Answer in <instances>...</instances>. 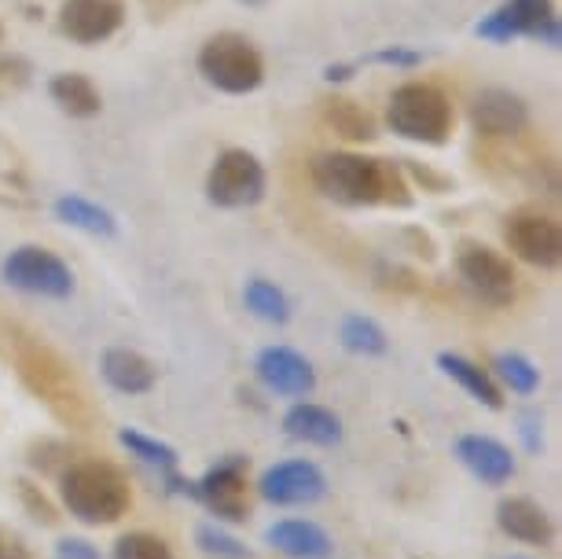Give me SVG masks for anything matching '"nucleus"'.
Listing matches in <instances>:
<instances>
[{"label": "nucleus", "instance_id": "nucleus-1", "mask_svg": "<svg viewBox=\"0 0 562 559\" xmlns=\"http://www.w3.org/2000/svg\"><path fill=\"white\" fill-rule=\"evenodd\" d=\"M316 192L342 206H408V181L394 163L364 158L353 152H324L313 158Z\"/></svg>", "mask_w": 562, "mask_h": 559}, {"label": "nucleus", "instance_id": "nucleus-2", "mask_svg": "<svg viewBox=\"0 0 562 559\" xmlns=\"http://www.w3.org/2000/svg\"><path fill=\"white\" fill-rule=\"evenodd\" d=\"M63 504L74 519L89 526H111L119 523L133 504L130 479L122 468L108 460H78L59 474Z\"/></svg>", "mask_w": 562, "mask_h": 559}, {"label": "nucleus", "instance_id": "nucleus-3", "mask_svg": "<svg viewBox=\"0 0 562 559\" xmlns=\"http://www.w3.org/2000/svg\"><path fill=\"white\" fill-rule=\"evenodd\" d=\"M386 122H390V130L397 136H405V141L438 147L449 141V133H452V103L438 86L408 81V86L394 89V97H390Z\"/></svg>", "mask_w": 562, "mask_h": 559}, {"label": "nucleus", "instance_id": "nucleus-4", "mask_svg": "<svg viewBox=\"0 0 562 559\" xmlns=\"http://www.w3.org/2000/svg\"><path fill=\"white\" fill-rule=\"evenodd\" d=\"M199 74L228 97H247L265 81V59L243 34H214L199 52Z\"/></svg>", "mask_w": 562, "mask_h": 559}, {"label": "nucleus", "instance_id": "nucleus-5", "mask_svg": "<svg viewBox=\"0 0 562 559\" xmlns=\"http://www.w3.org/2000/svg\"><path fill=\"white\" fill-rule=\"evenodd\" d=\"M19 376H23V383L34 390L59 420H67V424H85V416H89L85 390L78 387V379L70 376V368L63 365L56 354L30 346V350L19 354Z\"/></svg>", "mask_w": 562, "mask_h": 559}, {"label": "nucleus", "instance_id": "nucleus-6", "mask_svg": "<svg viewBox=\"0 0 562 559\" xmlns=\"http://www.w3.org/2000/svg\"><path fill=\"white\" fill-rule=\"evenodd\" d=\"M0 277H4L8 288L37 294V299H70L74 291V272L67 261L34 244L12 250L0 266Z\"/></svg>", "mask_w": 562, "mask_h": 559}, {"label": "nucleus", "instance_id": "nucleus-7", "mask_svg": "<svg viewBox=\"0 0 562 559\" xmlns=\"http://www.w3.org/2000/svg\"><path fill=\"white\" fill-rule=\"evenodd\" d=\"M265 195V166L243 147H228L206 174V199L221 210H247Z\"/></svg>", "mask_w": 562, "mask_h": 559}, {"label": "nucleus", "instance_id": "nucleus-8", "mask_svg": "<svg viewBox=\"0 0 562 559\" xmlns=\"http://www.w3.org/2000/svg\"><path fill=\"white\" fill-rule=\"evenodd\" d=\"M247 457H225L210 468L203 479L192 482V497L203 501L217 519L243 523L250 515V482H247Z\"/></svg>", "mask_w": 562, "mask_h": 559}, {"label": "nucleus", "instance_id": "nucleus-9", "mask_svg": "<svg viewBox=\"0 0 562 559\" xmlns=\"http://www.w3.org/2000/svg\"><path fill=\"white\" fill-rule=\"evenodd\" d=\"M504 239L515 250V258H522L533 269H559L562 261V228L551 214L540 210H515L504 221Z\"/></svg>", "mask_w": 562, "mask_h": 559}, {"label": "nucleus", "instance_id": "nucleus-10", "mask_svg": "<svg viewBox=\"0 0 562 559\" xmlns=\"http://www.w3.org/2000/svg\"><path fill=\"white\" fill-rule=\"evenodd\" d=\"M456 266H460L463 283L479 294L482 302H490V305H512L515 302L518 277H515V266L501 255V250L482 247V244H463Z\"/></svg>", "mask_w": 562, "mask_h": 559}, {"label": "nucleus", "instance_id": "nucleus-11", "mask_svg": "<svg viewBox=\"0 0 562 559\" xmlns=\"http://www.w3.org/2000/svg\"><path fill=\"white\" fill-rule=\"evenodd\" d=\"M327 490L324 471L316 468L313 460H283L272 463L269 471L261 474L258 493L276 508H299V504H313L321 501Z\"/></svg>", "mask_w": 562, "mask_h": 559}, {"label": "nucleus", "instance_id": "nucleus-12", "mask_svg": "<svg viewBox=\"0 0 562 559\" xmlns=\"http://www.w3.org/2000/svg\"><path fill=\"white\" fill-rule=\"evenodd\" d=\"M125 23L122 0H63L59 4V34L74 45H100L114 37Z\"/></svg>", "mask_w": 562, "mask_h": 559}, {"label": "nucleus", "instance_id": "nucleus-13", "mask_svg": "<svg viewBox=\"0 0 562 559\" xmlns=\"http://www.w3.org/2000/svg\"><path fill=\"white\" fill-rule=\"evenodd\" d=\"M254 368H258L261 383L280 398H310L316 390L313 365L299 350H291V346H265Z\"/></svg>", "mask_w": 562, "mask_h": 559}, {"label": "nucleus", "instance_id": "nucleus-14", "mask_svg": "<svg viewBox=\"0 0 562 559\" xmlns=\"http://www.w3.org/2000/svg\"><path fill=\"white\" fill-rule=\"evenodd\" d=\"M471 125L482 136H515L529 125V108L507 89H482L471 103Z\"/></svg>", "mask_w": 562, "mask_h": 559}, {"label": "nucleus", "instance_id": "nucleus-15", "mask_svg": "<svg viewBox=\"0 0 562 559\" xmlns=\"http://www.w3.org/2000/svg\"><path fill=\"white\" fill-rule=\"evenodd\" d=\"M456 457L467 471L474 474L485 487H504L515 474V457L504 441H496L490 435H463L456 441Z\"/></svg>", "mask_w": 562, "mask_h": 559}, {"label": "nucleus", "instance_id": "nucleus-16", "mask_svg": "<svg viewBox=\"0 0 562 559\" xmlns=\"http://www.w3.org/2000/svg\"><path fill=\"white\" fill-rule=\"evenodd\" d=\"M265 541H269L276 552H283L288 559H331L335 541L331 534L324 530L321 523L313 519H280L265 530Z\"/></svg>", "mask_w": 562, "mask_h": 559}, {"label": "nucleus", "instance_id": "nucleus-17", "mask_svg": "<svg viewBox=\"0 0 562 559\" xmlns=\"http://www.w3.org/2000/svg\"><path fill=\"white\" fill-rule=\"evenodd\" d=\"M496 523H501V530L507 537H515L522 545H548L555 537L551 515L529 497H504L496 504Z\"/></svg>", "mask_w": 562, "mask_h": 559}, {"label": "nucleus", "instance_id": "nucleus-18", "mask_svg": "<svg viewBox=\"0 0 562 559\" xmlns=\"http://www.w3.org/2000/svg\"><path fill=\"white\" fill-rule=\"evenodd\" d=\"M283 431H288L294 441H305V446H321V449H331V446L342 441V420H338L331 409L313 405V402L291 405L288 416H283Z\"/></svg>", "mask_w": 562, "mask_h": 559}, {"label": "nucleus", "instance_id": "nucleus-19", "mask_svg": "<svg viewBox=\"0 0 562 559\" xmlns=\"http://www.w3.org/2000/svg\"><path fill=\"white\" fill-rule=\"evenodd\" d=\"M100 372L119 394H147L158 379L155 365L147 361L144 354L130 350V346H111V350H103Z\"/></svg>", "mask_w": 562, "mask_h": 559}, {"label": "nucleus", "instance_id": "nucleus-20", "mask_svg": "<svg viewBox=\"0 0 562 559\" xmlns=\"http://www.w3.org/2000/svg\"><path fill=\"white\" fill-rule=\"evenodd\" d=\"M438 368L452 379L456 387H463L479 405L493 409V413L496 409H504V390L482 365L467 361V357H460V354H438Z\"/></svg>", "mask_w": 562, "mask_h": 559}, {"label": "nucleus", "instance_id": "nucleus-21", "mask_svg": "<svg viewBox=\"0 0 562 559\" xmlns=\"http://www.w3.org/2000/svg\"><path fill=\"white\" fill-rule=\"evenodd\" d=\"M507 19L515 23L518 37H533L540 45H559V19L551 0H507L504 4Z\"/></svg>", "mask_w": 562, "mask_h": 559}, {"label": "nucleus", "instance_id": "nucleus-22", "mask_svg": "<svg viewBox=\"0 0 562 559\" xmlns=\"http://www.w3.org/2000/svg\"><path fill=\"white\" fill-rule=\"evenodd\" d=\"M52 214H56L63 225L81 228V232H89V236H114V232H119V221H114L111 210L92 203V199H85V195H59L56 203H52Z\"/></svg>", "mask_w": 562, "mask_h": 559}, {"label": "nucleus", "instance_id": "nucleus-23", "mask_svg": "<svg viewBox=\"0 0 562 559\" xmlns=\"http://www.w3.org/2000/svg\"><path fill=\"white\" fill-rule=\"evenodd\" d=\"M52 100L59 103V111H67L70 119H92V114H100L103 100H100V89L92 86V78H85V74H56L52 78Z\"/></svg>", "mask_w": 562, "mask_h": 559}, {"label": "nucleus", "instance_id": "nucleus-24", "mask_svg": "<svg viewBox=\"0 0 562 559\" xmlns=\"http://www.w3.org/2000/svg\"><path fill=\"white\" fill-rule=\"evenodd\" d=\"M324 122L331 125L338 136H346V141H375V119L360 108L357 100H346V97H331L324 100Z\"/></svg>", "mask_w": 562, "mask_h": 559}, {"label": "nucleus", "instance_id": "nucleus-25", "mask_svg": "<svg viewBox=\"0 0 562 559\" xmlns=\"http://www.w3.org/2000/svg\"><path fill=\"white\" fill-rule=\"evenodd\" d=\"M338 339H342V346L349 354H360V357H379V354L390 350L386 332L364 313L342 316V324H338Z\"/></svg>", "mask_w": 562, "mask_h": 559}, {"label": "nucleus", "instance_id": "nucleus-26", "mask_svg": "<svg viewBox=\"0 0 562 559\" xmlns=\"http://www.w3.org/2000/svg\"><path fill=\"white\" fill-rule=\"evenodd\" d=\"M243 302H247V310L265 324L291 321V299L283 294V288H276L272 280H261V277L250 280L247 288H243Z\"/></svg>", "mask_w": 562, "mask_h": 559}, {"label": "nucleus", "instance_id": "nucleus-27", "mask_svg": "<svg viewBox=\"0 0 562 559\" xmlns=\"http://www.w3.org/2000/svg\"><path fill=\"white\" fill-rule=\"evenodd\" d=\"M493 368H496V379H501V383L512 390V394H522V398L537 394L540 368L529 361L526 354H501L493 361Z\"/></svg>", "mask_w": 562, "mask_h": 559}, {"label": "nucleus", "instance_id": "nucleus-28", "mask_svg": "<svg viewBox=\"0 0 562 559\" xmlns=\"http://www.w3.org/2000/svg\"><path fill=\"white\" fill-rule=\"evenodd\" d=\"M119 441L125 449L133 452V457H140L144 463H151V468H162L173 474L177 471V449L173 446H166V441H158L151 435H144V431H133V427H122L119 431Z\"/></svg>", "mask_w": 562, "mask_h": 559}, {"label": "nucleus", "instance_id": "nucleus-29", "mask_svg": "<svg viewBox=\"0 0 562 559\" xmlns=\"http://www.w3.org/2000/svg\"><path fill=\"white\" fill-rule=\"evenodd\" d=\"M114 559H173V548H169L158 534L136 530V534L119 537V545H114Z\"/></svg>", "mask_w": 562, "mask_h": 559}, {"label": "nucleus", "instance_id": "nucleus-30", "mask_svg": "<svg viewBox=\"0 0 562 559\" xmlns=\"http://www.w3.org/2000/svg\"><path fill=\"white\" fill-rule=\"evenodd\" d=\"M195 541H199V548H203L206 556H217V559H250V548L239 541V537H232V534H225L221 526H214V523H203L195 530Z\"/></svg>", "mask_w": 562, "mask_h": 559}, {"label": "nucleus", "instance_id": "nucleus-31", "mask_svg": "<svg viewBox=\"0 0 562 559\" xmlns=\"http://www.w3.org/2000/svg\"><path fill=\"white\" fill-rule=\"evenodd\" d=\"M474 34L485 37V41H493V45H507V41H515V37H518V30H515L512 19H507L504 8H496L493 15H485L482 23L474 26Z\"/></svg>", "mask_w": 562, "mask_h": 559}, {"label": "nucleus", "instance_id": "nucleus-32", "mask_svg": "<svg viewBox=\"0 0 562 559\" xmlns=\"http://www.w3.org/2000/svg\"><path fill=\"white\" fill-rule=\"evenodd\" d=\"M15 487H19V497H23V504H26V508H30V515H34L37 523H45V526L59 523L56 508H52V504H48V497H45V493H37V487H34V482L19 479Z\"/></svg>", "mask_w": 562, "mask_h": 559}, {"label": "nucleus", "instance_id": "nucleus-33", "mask_svg": "<svg viewBox=\"0 0 562 559\" xmlns=\"http://www.w3.org/2000/svg\"><path fill=\"white\" fill-rule=\"evenodd\" d=\"M364 63H383V67H416L423 63L419 52H408V48H383V52H371Z\"/></svg>", "mask_w": 562, "mask_h": 559}, {"label": "nucleus", "instance_id": "nucleus-34", "mask_svg": "<svg viewBox=\"0 0 562 559\" xmlns=\"http://www.w3.org/2000/svg\"><path fill=\"white\" fill-rule=\"evenodd\" d=\"M56 559H100V552L85 537H63L56 545Z\"/></svg>", "mask_w": 562, "mask_h": 559}, {"label": "nucleus", "instance_id": "nucleus-35", "mask_svg": "<svg viewBox=\"0 0 562 559\" xmlns=\"http://www.w3.org/2000/svg\"><path fill=\"white\" fill-rule=\"evenodd\" d=\"M0 559H34V552L23 545V537L0 530Z\"/></svg>", "mask_w": 562, "mask_h": 559}, {"label": "nucleus", "instance_id": "nucleus-36", "mask_svg": "<svg viewBox=\"0 0 562 559\" xmlns=\"http://www.w3.org/2000/svg\"><path fill=\"white\" fill-rule=\"evenodd\" d=\"M243 4H261V0H243Z\"/></svg>", "mask_w": 562, "mask_h": 559}, {"label": "nucleus", "instance_id": "nucleus-37", "mask_svg": "<svg viewBox=\"0 0 562 559\" xmlns=\"http://www.w3.org/2000/svg\"><path fill=\"white\" fill-rule=\"evenodd\" d=\"M512 559H522V556H512Z\"/></svg>", "mask_w": 562, "mask_h": 559}]
</instances>
